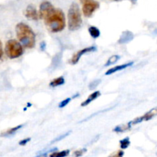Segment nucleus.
I'll list each match as a JSON object with an SVG mask.
<instances>
[{
    "label": "nucleus",
    "mask_w": 157,
    "mask_h": 157,
    "mask_svg": "<svg viewBox=\"0 0 157 157\" xmlns=\"http://www.w3.org/2000/svg\"><path fill=\"white\" fill-rule=\"evenodd\" d=\"M45 25L52 32H61L65 28V16L63 11L55 9L44 18Z\"/></svg>",
    "instance_id": "obj_1"
},
{
    "label": "nucleus",
    "mask_w": 157,
    "mask_h": 157,
    "mask_svg": "<svg viewBox=\"0 0 157 157\" xmlns=\"http://www.w3.org/2000/svg\"><path fill=\"white\" fill-rule=\"evenodd\" d=\"M15 32L22 47L32 48L35 45V34L27 24L24 22L17 24Z\"/></svg>",
    "instance_id": "obj_2"
},
{
    "label": "nucleus",
    "mask_w": 157,
    "mask_h": 157,
    "mask_svg": "<svg viewBox=\"0 0 157 157\" xmlns=\"http://www.w3.org/2000/svg\"><path fill=\"white\" fill-rule=\"evenodd\" d=\"M68 29L70 31L78 30L82 25V18L79 6L76 2H73L69 8L67 13Z\"/></svg>",
    "instance_id": "obj_3"
},
{
    "label": "nucleus",
    "mask_w": 157,
    "mask_h": 157,
    "mask_svg": "<svg viewBox=\"0 0 157 157\" xmlns=\"http://www.w3.org/2000/svg\"><path fill=\"white\" fill-rule=\"evenodd\" d=\"M5 51L6 55L11 59L19 58L24 53L23 47L15 39H10L6 42Z\"/></svg>",
    "instance_id": "obj_4"
},
{
    "label": "nucleus",
    "mask_w": 157,
    "mask_h": 157,
    "mask_svg": "<svg viewBox=\"0 0 157 157\" xmlns=\"http://www.w3.org/2000/svg\"><path fill=\"white\" fill-rule=\"evenodd\" d=\"M82 3V12L85 17H91L94 12L99 9L100 3L98 1L94 0H84L81 1Z\"/></svg>",
    "instance_id": "obj_5"
},
{
    "label": "nucleus",
    "mask_w": 157,
    "mask_h": 157,
    "mask_svg": "<svg viewBox=\"0 0 157 157\" xmlns=\"http://www.w3.org/2000/svg\"><path fill=\"white\" fill-rule=\"evenodd\" d=\"M55 9L53 5L50 2H43L39 7V12H38V17L40 18H45L48 14H50L52 11Z\"/></svg>",
    "instance_id": "obj_6"
},
{
    "label": "nucleus",
    "mask_w": 157,
    "mask_h": 157,
    "mask_svg": "<svg viewBox=\"0 0 157 157\" xmlns=\"http://www.w3.org/2000/svg\"><path fill=\"white\" fill-rule=\"evenodd\" d=\"M97 50V48L94 47V46H91V47H88V48H83L81 50L78 51V52L75 54L72 57L71 59L70 60V63L72 64H76L79 61V60L81 59V57L86 53H88V52H94V51Z\"/></svg>",
    "instance_id": "obj_7"
},
{
    "label": "nucleus",
    "mask_w": 157,
    "mask_h": 157,
    "mask_svg": "<svg viewBox=\"0 0 157 157\" xmlns=\"http://www.w3.org/2000/svg\"><path fill=\"white\" fill-rule=\"evenodd\" d=\"M25 15L29 20H38L39 18L38 12H37L36 8L33 5H29L27 6L25 10Z\"/></svg>",
    "instance_id": "obj_8"
},
{
    "label": "nucleus",
    "mask_w": 157,
    "mask_h": 157,
    "mask_svg": "<svg viewBox=\"0 0 157 157\" xmlns=\"http://www.w3.org/2000/svg\"><path fill=\"white\" fill-rule=\"evenodd\" d=\"M134 38V35L130 31H125L122 33V35L120 37V39L118 40V43L119 44H126V43H128L130 41H131Z\"/></svg>",
    "instance_id": "obj_9"
},
{
    "label": "nucleus",
    "mask_w": 157,
    "mask_h": 157,
    "mask_svg": "<svg viewBox=\"0 0 157 157\" xmlns=\"http://www.w3.org/2000/svg\"><path fill=\"white\" fill-rule=\"evenodd\" d=\"M133 64V61H130V62L127 63V64H121V65H117L114 67H112V68L109 69L107 72L105 73L106 75H112V74H114L115 72L117 71H119L121 70H124V69L127 68V67H130Z\"/></svg>",
    "instance_id": "obj_10"
},
{
    "label": "nucleus",
    "mask_w": 157,
    "mask_h": 157,
    "mask_svg": "<svg viewBox=\"0 0 157 157\" xmlns=\"http://www.w3.org/2000/svg\"><path fill=\"white\" fill-rule=\"evenodd\" d=\"M100 96H101V92L100 91L97 90V91L94 92V93H92L90 96H88V98L86 99L85 101H84V102L81 104V107H85V106L88 105V104H90L92 101H94V100H96L97 98Z\"/></svg>",
    "instance_id": "obj_11"
},
{
    "label": "nucleus",
    "mask_w": 157,
    "mask_h": 157,
    "mask_svg": "<svg viewBox=\"0 0 157 157\" xmlns=\"http://www.w3.org/2000/svg\"><path fill=\"white\" fill-rule=\"evenodd\" d=\"M23 127V125H18L17 127H13V128H10V129H8L7 130H6L5 132L2 133L0 134V136H12L13 135L14 133H16L18 130H19L21 127Z\"/></svg>",
    "instance_id": "obj_12"
},
{
    "label": "nucleus",
    "mask_w": 157,
    "mask_h": 157,
    "mask_svg": "<svg viewBox=\"0 0 157 157\" xmlns=\"http://www.w3.org/2000/svg\"><path fill=\"white\" fill-rule=\"evenodd\" d=\"M131 124H130V122H129L127 123V124H121V125L117 126V127H116L113 129V131L116 132V133H122V132L127 131V130H130V129L131 128Z\"/></svg>",
    "instance_id": "obj_13"
},
{
    "label": "nucleus",
    "mask_w": 157,
    "mask_h": 157,
    "mask_svg": "<svg viewBox=\"0 0 157 157\" xmlns=\"http://www.w3.org/2000/svg\"><path fill=\"white\" fill-rule=\"evenodd\" d=\"M64 82H65V80H64V77H59V78H55V79L52 80L50 84H49V86L52 87H58V86L63 85Z\"/></svg>",
    "instance_id": "obj_14"
},
{
    "label": "nucleus",
    "mask_w": 157,
    "mask_h": 157,
    "mask_svg": "<svg viewBox=\"0 0 157 157\" xmlns=\"http://www.w3.org/2000/svg\"><path fill=\"white\" fill-rule=\"evenodd\" d=\"M88 32L90 33V36L94 38H98L101 35V32L99 29L95 26H90L88 29Z\"/></svg>",
    "instance_id": "obj_15"
},
{
    "label": "nucleus",
    "mask_w": 157,
    "mask_h": 157,
    "mask_svg": "<svg viewBox=\"0 0 157 157\" xmlns=\"http://www.w3.org/2000/svg\"><path fill=\"white\" fill-rule=\"evenodd\" d=\"M70 153V150H65L60 152H53L50 154V157H66Z\"/></svg>",
    "instance_id": "obj_16"
},
{
    "label": "nucleus",
    "mask_w": 157,
    "mask_h": 157,
    "mask_svg": "<svg viewBox=\"0 0 157 157\" xmlns=\"http://www.w3.org/2000/svg\"><path fill=\"white\" fill-rule=\"evenodd\" d=\"M120 59H121V56H120V55H113V56L110 57V58L108 59V61L106 62L105 67H107V66H110V65H112V64H115V63L117 62Z\"/></svg>",
    "instance_id": "obj_17"
},
{
    "label": "nucleus",
    "mask_w": 157,
    "mask_h": 157,
    "mask_svg": "<svg viewBox=\"0 0 157 157\" xmlns=\"http://www.w3.org/2000/svg\"><path fill=\"white\" fill-rule=\"evenodd\" d=\"M156 115V109L154 108L153 109V110H150L149 112H147V113H145V114L144 115V121H149V120L154 117Z\"/></svg>",
    "instance_id": "obj_18"
},
{
    "label": "nucleus",
    "mask_w": 157,
    "mask_h": 157,
    "mask_svg": "<svg viewBox=\"0 0 157 157\" xmlns=\"http://www.w3.org/2000/svg\"><path fill=\"white\" fill-rule=\"evenodd\" d=\"M120 144H121V147L122 150H125V149L128 148V147L130 146V138L129 137L124 138V140H122L120 141Z\"/></svg>",
    "instance_id": "obj_19"
},
{
    "label": "nucleus",
    "mask_w": 157,
    "mask_h": 157,
    "mask_svg": "<svg viewBox=\"0 0 157 157\" xmlns=\"http://www.w3.org/2000/svg\"><path fill=\"white\" fill-rule=\"evenodd\" d=\"M87 152V149L84 148V149H81V150H78L77 151L74 152L73 153V156L75 157H80L84 154V153Z\"/></svg>",
    "instance_id": "obj_20"
},
{
    "label": "nucleus",
    "mask_w": 157,
    "mask_h": 157,
    "mask_svg": "<svg viewBox=\"0 0 157 157\" xmlns=\"http://www.w3.org/2000/svg\"><path fill=\"white\" fill-rule=\"evenodd\" d=\"M101 82V81L100 79L95 80V81H92V82L89 84V89H90V90H94V89H95L98 85H99Z\"/></svg>",
    "instance_id": "obj_21"
},
{
    "label": "nucleus",
    "mask_w": 157,
    "mask_h": 157,
    "mask_svg": "<svg viewBox=\"0 0 157 157\" xmlns=\"http://www.w3.org/2000/svg\"><path fill=\"white\" fill-rule=\"evenodd\" d=\"M71 98H65V99L63 100V101L60 103L59 105H58V107H59V108H63V107H66V106H67V104L71 102Z\"/></svg>",
    "instance_id": "obj_22"
},
{
    "label": "nucleus",
    "mask_w": 157,
    "mask_h": 157,
    "mask_svg": "<svg viewBox=\"0 0 157 157\" xmlns=\"http://www.w3.org/2000/svg\"><path fill=\"white\" fill-rule=\"evenodd\" d=\"M70 133H71V131H68V132H67V133H64V134L61 135V136H58V137H57L56 139H55L53 141H52V144H53V143H55V142H58V141L64 139V137H66V136H68V135L70 134Z\"/></svg>",
    "instance_id": "obj_23"
},
{
    "label": "nucleus",
    "mask_w": 157,
    "mask_h": 157,
    "mask_svg": "<svg viewBox=\"0 0 157 157\" xmlns=\"http://www.w3.org/2000/svg\"><path fill=\"white\" fill-rule=\"evenodd\" d=\"M124 152L120 150V151H117V153H113V154L111 155L110 157H123L124 156Z\"/></svg>",
    "instance_id": "obj_24"
},
{
    "label": "nucleus",
    "mask_w": 157,
    "mask_h": 157,
    "mask_svg": "<svg viewBox=\"0 0 157 157\" xmlns=\"http://www.w3.org/2000/svg\"><path fill=\"white\" fill-rule=\"evenodd\" d=\"M30 140H31V138H26V139L22 140L20 141V142L18 143V144H19L20 146H25L26 144H28V143H29Z\"/></svg>",
    "instance_id": "obj_25"
},
{
    "label": "nucleus",
    "mask_w": 157,
    "mask_h": 157,
    "mask_svg": "<svg viewBox=\"0 0 157 157\" xmlns=\"http://www.w3.org/2000/svg\"><path fill=\"white\" fill-rule=\"evenodd\" d=\"M3 55V48H2V41H0V59L2 58Z\"/></svg>",
    "instance_id": "obj_26"
}]
</instances>
